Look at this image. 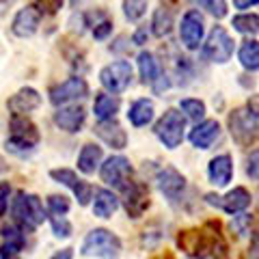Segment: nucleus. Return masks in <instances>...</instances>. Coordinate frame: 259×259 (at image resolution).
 <instances>
[{
  "mask_svg": "<svg viewBox=\"0 0 259 259\" xmlns=\"http://www.w3.org/2000/svg\"><path fill=\"white\" fill-rule=\"evenodd\" d=\"M136 63H139V74H141V80L145 84H153L160 78V74H162L160 63L156 61V56H153L151 52L143 50L139 54V59H136Z\"/></svg>",
  "mask_w": 259,
  "mask_h": 259,
  "instance_id": "bb28decb",
  "label": "nucleus"
},
{
  "mask_svg": "<svg viewBox=\"0 0 259 259\" xmlns=\"http://www.w3.org/2000/svg\"><path fill=\"white\" fill-rule=\"evenodd\" d=\"M180 112H182L186 119L201 123L203 117H205V102L203 100H197V97H186V100L180 102Z\"/></svg>",
  "mask_w": 259,
  "mask_h": 259,
  "instance_id": "c756f323",
  "label": "nucleus"
},
{
  "mask_svg": "<svg viewBox=\"0 0 259 259\" xmlns=\"http://www.w3.org/2000/svg\"><path fill=\"white\" fill-rule=\"evenodd\" d=\"M119 209V197L112 190L100 188L93 194V214L100 218H110Z\"/></svg>",
  "mask_w": 259,
  "mask_h": 259,
  "instance_id": "5701e85b",
  "label": "nucleus"
},
{
  "mask_svg": "<svg viewBox=\"0 0 259 259\" xmlns=\"http://www.w3.org/2000/svg\"><path fill=\"white\" fill-rule=\"evenodd\" d=\"M121 194H123V205H125V212L130 218H141L145 212H147V207L151 203L147 184L132 182Z\"/></svg>",
  "mask_w": 259,
  "mask_h": 259,
  "instance_id": "dca6fc26",
  "label": "nucleus"
},
{
  "mask_svg": "<svg viewBox=\"0 0 259 259\" xmlns=\"http://www.w3.org/2000/svg\"><path fill=\"white\" fill-rule=\"evenodd\" d=\"M250 223V216L248 214H240V216H233V223H231V229H236L238 236H244L246 233V227Z\"/></svg>",
  "mask_w": 259,
  "mask_h": 259,
  "instance_id": "4c0bfd02",
  "label": "nucleus"
},
{
  "mask_svg": "<svg viewBox=\"0 0 259 259\" xmlns=\"http://www.w3.org/2000/svg\"><path fill=\"white\" fill-rule=\"evenodd\" d=\"M9 197H11V186L7 182H0V216H5L7 207H9Z\"/></svg>",
  "mask_w": 259,
  "mask_h": 259,
  "instance_id": "e433bc0d",
  "label": "nucleus"
},
{
  "mask_svg": "<svg viewBox=\"0 0 259 259\" xmlns=\"http://www.w3.org/2000/svg\"><path fill=\"white\" fill-rule=\"evenodd\" d=\"M168 87H171V80H168V76L164 74V71H162V74H160V78H158V80H156V82H153V84H151V89H153V93H158V95H160V93H164V91H166V89H168Z\"/></svg>",
  "mask_w": 259,
  "mask_h": 259,
  "instance_id": "ea45409f",
  "label": "nucleus"
},
{
  "mask_svg": "<svg viewBox=\"0 0 259 259\" xmlns=\"http://www.w3.org/2000/svg\"><path fill=\"white\" fill-rule=\"evenodd\" d=\"M205 35V20L197 9H188L184 13L182 24H180V39L188 50H197L203 44Z\"/></svg>",
  "mask_w": 259,
  "mask_h": 259,
  "instance_id": "9b49d317",
  "label": "nucleus"
},
{
  "mask_svg": "<svg viewBox=\"0 0 259 259\" xmlns=\"http://www.w3.org/2000/svg\"><path fill=\"white\" fill-rule=\"evenodd\" d=\"M229 134L240 147H250L259 141V106L255 102H248L244 106L229 112L227 119Z\"/></svg>",
  "mask_w": 259,
  "mask_h": 259,
  "instance_id": "f03ea898",
  "label": "nucleus"
},
{
  "mask_svg": "<svg viewBox=\"0 0 259 259\" xmlns=\"http://www.w3.org/2000/svg\"><path fill=\"white\" fill-rule=\"evenodd\" d=\"M233 48H236V41L233 37L227 32L225 26H214L209 30V35L203 44V56L207 61L223 65L227 61H231L233 56Z\"/></svg>",
  "mask_w": 259,
  "mask_h": 259,
  "instance_id": "6e6552de",
  "label": "nucleus"
},
{
  "mask_svg": "<svg viewBox=\"0 0 259 259\" xmlns=\"http://www.w3.org/2000/svg\"><path fill=\"white\" fill-rule=\"evenodd\" d=\"M123 13L130 22H139L145 13H147V3H143V0H125L123 3Z\"/></svg>",
  "mask_w": 259,
  "mask_h": 259,
  "instance_id": "473e14b6",
  "label": "nucleus"
},
{
  "mask_svg": "<svg viewBox=\"0 0 259 259\" xmlns=\"http://www.w3.org/2000/svg\"><path fill=\"white\" fill-rule=\"evenodd\" d=\"M9 130L11 136L5 141V149L11 153V156L18 158H28L35 153L39 141H41V134H39L37 125L32 123L28 117H15L11 115L9 121Z\"/></svg>",
  "mask_w": 259,
  "mask_h": 259,
  "instance_id": "7ed1b4c3",
  "label": "nucleus"
},
{
  "mask_svg": "<svg viewBox=\"0 0 259 259\" xmlns=\"http://www.w3.org/2000/svg\"><path fill=\"white\" fill-rule=\"evenodd\" d=\"M0 259H5V257H0Z\"/></svg>",
  "mask_w": 259,
  "mask_h": 259,
  "instance_id": "a18cd8bd",
  "label": "nucleus"
},
{
  "mask_svg": "<svg viewBox=\"0 0 259 259\" xmlns=\"http://www.w3.org/2000/svg\"><path fill=\"white\" fill-rule=\"evenodd\" d=\"M207 177H209V182H212L216 188H225V186L231 182V177H233V160H231L229 153H221V156L209 160Z\"/></svg>",
  "mask_w": 259,
  "mask_h": 259,
  "instance_id": "412c9836",
  "label": "nucleus"
},
{
  "mask_svg": "<svg viewBox=\"0 0 259 259\" xmlns=\"http://www.w3.org/2000/svg\"><path fill=\"white\" fill-rule=\"evenodd\" d=\"M50 102L54 104L56 108H61V106H69L71 102H78V100H84V97L89 95V84H87V80L84 78H80V76H71L67 78L65 82L61 84H56L50 89Z\"/></svg>",
  "mask_w": 259,
  "mask_h": 259,
  "instance_id": "9d476101",
  "label": "nucleus"
},
{
  "mask_svg": "<svg viewBox=\"0 0 259 259\" xmlns=\"http://www.w3.org/2000/svg\"><path fill=\"white\" fill-rule=\"evenodd\" d=\"M184 130H186V117L180 110L168 108V110H164V115L156 121L153 132H156L158 141L164 145L166 149H177L184 141Z\"/></svg>",
  "mask_w": 259,
  "mask_h": 259,
  "instance_id": "423d86ee",
  "label": "nucleus"
},
{
  "mask_svg": "<svg viewBox=\"0 0 259 259\" xmlns=\"http://www.w3.org/2000/svg\"><path fill=\"white\" fill-rule=\"evenodd\" d=\"M246 175L250 180H257L259 182V149H253L248 153V160H246Z\"/></svg>",
  "mask_w": 259,
  "mask_h": 259,
  "instance_id": "f704fd0d",
  "label": "nucleus"
},
{
  "mask_svg": "<svg viewBox=\"0 0 259 259\" xmlns=\"http://www.w3.org/2000/svg\"><path fill=\"white\" fill-rule=\"evenodd\" d=\"M231 26L238 32H242V35L255 37V35H259V15L257 13H240L233 18Z\"/></svg>",
  "mask_w": 259,
  "mask_h": 259,
  "instance_id": "c85d7f7f",
  "label": "nucleus"
},
{
  "mask_svg": "<svg viewBox=\"0 0 259 259\" xmlns=\"http://www.w3.org/2000/svg\"><path fill=\"white\" fill-rule=\"evenodd\" d=\"M100 82L110 95L123 93L132 82V65H130V61H115L106 67H102Z\"/></svg>",
  "mask_w": 259,
  "mask_h": 259,
  "instance_id": "1a4fd4ad",
  "label": "nucleus"
},
{
  "mask_svg": "<svg viewBox=\"0 0 259 259\" xmlns=\"http://www.w3.org/2000/svg\"><path fill=\"white\" fill-rule=\"evenodd\" d=\"M110 32H112V22L108 18H104L102 22H97L95 26H93V37L100 39V41H102V39H106Z\"/></svg>",
  "mask_w": 259,
  "mask_h": 259,
  "instance_id": "c9c22d12",
  "label": "nucleus"
},
{
  "mask_svg": "<svg viewBox=\"0 0 259 259\" xmlns=\"http://www.w3.org/2000/svg\"><path fill=\"white\" fill-rule=\"evenodd\" d=\"M80 255L95 259H119L121 240L117 233L104 229V227H97V229L87 233L82 246H80Z\"/></svg>",
  "mask_w": 259,
  "mask_h": 259,
  "instance_id": "39448f33",
  "label": "nucleus"
},
{
  "mask_svg": "<svg viewBox=\"0 0 259 259\" xmlns=\"http://www.w3.org/2000/svg\"><path fill=\"white\" fill-rule=\"evenodd\" d=\"M102 158H104V153H102L100 145L87 143L84 147H82V151H80V156H78V168L84 175H93L97 168H100Z\"/></svg>",
  "mask_w": 259,
  "mask_h": 259,
  "instance_id": "a878e982",
  "label": "nucleus"
},
{
  "mask_svg": "<svg viewBox=\"0 0 259 259\" xmlns=\"http://www.w3.org/2000/svg\"><path fill=\"white\" fill-rule=\"evenodd\" d=\"M121 106V100L117 95H110V93H97L95 95V102H93V112L100 121H112L117 117Z\"/></svg>",
  "mask_w": 259,
  "mask_h": 259,
  "instance_id": "b1692460",
  "label": "nucleus"
},
{
  "mask_svg": "<svg viewBox=\"0 0 259 259\" xmlns=\"http://www.w3.org/2000/svg\"><path fill=\"white\" fill-rule=\"evenodd\" d=\"M87 121V112L80 104H69V106H61L54 112V123L59 125L63 132L76 134Z\"/></svg>",
  "mask_w": 259,
  "mask_h": 259,
  "instance_id": "a211bd4d",
  "label": "nucleus"
},
{
  "mask_svg": "<svg viewBox=\"0 0 259 259\" xmlns=\"http://www.w3.org/2000/svg\"><path fill=\"white\" fill-rule=\"evenodd\" d=\"M125 41H127V37H125V35L117 37V41H115L117 46H110V50H112V52H121V50H125V48H130V46H123Z\"/></svg>",
  "mask_w": 259,
  "mask_h": 259,
  "instance_id": "37998d69",
  "label": "nucleus"
},
{
  "mask_svg": "<svg viewBox=\"0 0 259 259\" xmlns=\"http://www.w3.org/2000/svg\"><path fill=\"white\" fill-rule=\"evenodd\" d=\"M11 214H13V225L20 227L24 233L37 229L48 218V212L41 203V199H39L37 194H30L24 190L15 194V199L11 203Z\"/></svg>",
  "mask_w": 259,
  "mask_h": 259,
  "instance_id": "20e7f679",
  "label": "nucleus"
},
{
  "mask_svg": "<svg viewBox=\"0 0 259 259\" xmlns=\"http://www.w3.org/2000/svg\"><path fill=\"white\" fill-rule=\"evenodd\" d=\"M50 177H52L56 184L67 186V188L76 194V199H78L80 205H89V201L93 199V186L82 182L76 175V171H71V168H52Z\"/></svg>",
  "mask_w": 259,
  "mask_h": 259,
  "instance_id": "4468645a",
  "label": "nucleus"
},
{
  "mask_svg": "<svg viewBox=\"0 0 259 259\" xmlns=\"http://www.w3.org/2000/svg\"><path fill=\"white\" fill-rule=\"evenodd\" d=\"M156 186L171 203H175L186 192V177L175 166H162L156 173Z\"/></svg>",
  "mask_w": 259,
  "mask_h": 259,
  "instance_id": "f8f14e48",
  "label": "nucleus"
},
{
  "mask_svg": "<svg viewBox=\"0 0 259 259\" xmlns=\"http://www.w3.org/2000/svg\"><path fill=\"white\" fill-rule=\"evenodd\" d=\"M173 26H175V9H173V5H164V3H162L158 9L153 11L151 32L156 37H166V35H171Z\"/></svg>",
  "mask_w": 259,
  "mask_h": 259,
  "instance_id": "4be33fe9",
  "label": "nucleus"
},
{
  "mask_svg": "<svg viewBox=\"0 0 259 259\" xmlns=\"http://www.w3.org/2000/svg\"><path fill=\"white\" fill-rule=\"evenodd\" d=\"M48 218H50V225H52V231H54V236H56V238L65 240V238H69V236H71L74 227H71V223L67 221V216H54V214H50Z\"/></svg>",
  "mask_w": 259,
  "mask_h": 259,
  "instance_id": "2f4dec72",
  "label": "nucleus"
},
{
  "mask_svg": "<svg viewBox=\"0 0 259 259\" xmlns=\"http://www.w3.org/2000/svg\"><path fill=\"white\" fill-rule=\"evenodd\" d=\"M50 259H74V248H61Z\"/></svg>",
  "mask_w": 259,
  "mask_h": 259,
  "instance_id": "79ce46f5",
  "label": "nucleus"
},
{
  "mask_svg": "<svg viewBox=\"0 0 259 259\" xmlns=\"http://www.w3.org/2000/svg\"><path fill=\"white\" fill-rule=\"evenodd\" d=\"M147 39H149V30H147V26H141V28H136V30H134L132 44L143 46V44H147Z\"/></svg>",
  "mask_w": 259,
  "mask_h": 259,
  "instance_id": "a19ab883",
  "label": "nucleus"
},
{
  "mask_svg": "<svg viewBox=\"0 0 259 259\" xmlns=\"http://www.w3.org/2000/svg\"><path fill=\"white\" fill-rule=\"evenodd\" d=\"M201 7L207 9L216 20H223L227 15V3H223V0H205V3H201Z\"/></svg>",
  "mask_w": 259,
  "mask_h": 259,
  "instance_id": "72a5a7b5",
  "label": "nucleus"
},
{
  "mask_svg": "<svg viewBox=\"0 0 259 259\" xmlns=\"http://www.w3.org/2000/svg\"><path fill=\"white\" fill-rule=\"evenodd\" d=\"M238 59L242 63V67L248 71H259V41L255 39H246L242 41L238 50Z\"/></svg>",
  "mask_w": 259,
  "mask_h": 259,
  "instance_id": "cd10ccee",
  "label": "nucleus"
},
{
  "mask_svg": "<svg viewBox=\"0 0 259 259\" xmlns=\"http://www.w3.org/2000/svg\"><path fill=\"white\" fill-rule=\"evenodd\" d=\"M44 20V13L39 9L37 5H26L15 13V18L11 22V32L15 37L20 39H26V37H32L39 28V24Z\"/></svg>",
  "mask_w": 259,
  "mask_h": 259,
  "instance_id": "2eb2a0df",
  "label": "nucleus"
},
{
  "mask_svg": "<svg viewBox=\"0 0 259 259\" xmlns=\"http://www.w3.org/2000/svg\"><path fill=\"white\" fill-rule=\"evenodd\" d=\"M205 201L209 205H216V207H221L223 212L227 214H242L244 209L250 205V192L246 188H242V186H238V188H233L225 194V197H218V194H205Z\"/></svg>",
  "mask_w": 259,
  "mask_h": 259,
  "instance_id": "ddd939ff",
  "label": "nucleus"
},
{
  "mask_svg": "<svg viewBox=\"0 0 259 259\" xmlns=\"http://www.w3.org/2000/svg\"><path fill=\"white\" fill-rule=\"evenodd\" d=\"M218 136H221V123L216 119H203L201 123H197L190 130L188 141L197 149H209Z\"/></svg>",
  "mask_w": 259,
  "mask_h": 259,
  "instance_id": "6ab92c4d",
  "label": "nucleus"
},
{
  "mask_svg": "<svg viewBox=\"0 0 259 259\" xmlns=\"http://www.w3.org/2000/svg\"><path fill=\"white\" fill-rule=\"evenodd\" d=\"M7 106H9V110L13 112L15 117H26L28 112L37 110L39 106H41V95H39L37 89L24 87V89H20V91L15 93V95L9 97Z\"/></svg>",
  "mask_w": 259,
  "mask_h": 259,
  "instance_id": "f3484780",
  "label": "nucleus"
},
{
  "mask_svg": "<svg viewBox=\"0 0 259 259\" xmlns=\"http://www.w3.org/2000/svg\"><path fill=\"white\" fill-rule=\"evenodd\" d=\"M177 246H180L190 259H209L227 253V244L221 233L218 223H205L197 229L180 231L177 236Z\"/></svg>",
  "mask_w": 259,
  "mask_h": 259,
  "instance_id": "f257e3e1",
  "label": "nucleus"
},
{
  "mask_svg": "<svg viewBox=\"0 0 259 259\" xmlns=\"http://www.w3.org/2000/svg\"><path fill=\"white\" fill-rule=\"evenodd\" d=\"M248 259H259V225L250 233V244H248Z\"/></svg>",
  "mask_w": 259,
  "mask_h": 259,
  "instance_id": "58836bf2",
  "label": "nucleus"
},
{
  "mask_svg": "<svg viewBox=\"0 0 259 259\" xmlns=\"http://www.w3.org/2000/svg\"><path fill=\"white\" fill-rule=\"evenodd\" d=\"M93 132L112 149H125L127 147V134L121 127L117 119L112 121H97V125L93 127Z\"/></svg>",
  "mask_w": 259,
  "mask_h": 259,
  "instance_id": "aec40b11",
  "label": "nucleus"
},
{
  "mask_svg": "<svg viewBox=\"0 0 259 259\" xmlns=\"http://www.w3.org/2000/svg\"><path fill=\"white\" fill-rule=\"evenodd\" d=\"M100 177L104 184L112 186L115 190L123 192L130 184L134 180V168H132V162H130L125 156H110L104 164L100 166Z\"/></svg>",
  "mask_w": 259,
  "mask_h": 259,
  "instance_id": "0eeeda50",
  "label": "nucleus"
},
{
  "mask_svg": "<svg viewBox=\"0 0 259 259\" xmlns=\"http://www.w3.org/2000/svg\"><path fill=\"white\" fill-rule=\"evenodd\" d=\"M238 7V9H250V7H255V5H259V0H236L233 3Z\"/></svg>",
  "mask_w": 259,
  "mask_h": 259,
  "instance_id": "c03bdc74",
  "label": "nucleus"
},
{
  "mask_svg": "<svg viewBox=\"0 0 259 259\" xmlns=\"http://www.w3.org/2000/svg\"><path fill=\"white\" fill-rule=\"evenodd\" d=\"M69 207H71L69 199L63 197V194H50V197H48V209H46L48 216H50V214H54V216H67Z\"/></svg>",
  "mask_w": 259,
  "mask_h": 259,
  "instance_id": "7c9ffc66",
  "label": "nucleus"
},
{
  "mask_svg": "<svg viewBox=\"0 0 259 259\" xmlns=\"http://www.w3.org/2000/svg\"><path fill=\"white\" fill-rule=\"evenodd\" d=\"M151 119H153V102L147 100V97L136 100L127 110V121L134 127H145L147 123H151Z\"/></svg>",
  "mask_w": 259,
  "mask_h": 259,
  "instance_id": "393cba45",
  "label": "nucleus"
}]
</instances>
